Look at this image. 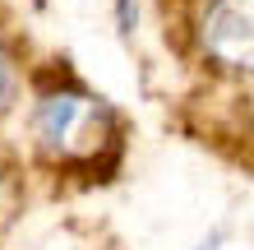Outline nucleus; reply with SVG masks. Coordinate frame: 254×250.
<instances>
[{
    "instance_id": "1",
    "label": "nucleus",
    "mask_w": 254,
    "mask_h": 250,
    "mask_svg": "<svg viewBox=\"0 0 254 250\" xmlns=\"http://www.w3.org/2000/svg\"><path fill=\"white\" fill-rule=\"evenodd\" d=\"M23 153L47 176L111 181L129 153V116L61 56L33 61L19 107Z\"/></svg>"
},
{
    "instance_id": "2",
    "label": "nucleus",
    "mask_w": 254,
    "mask_h": 250,
    "mask_svg": "<svg viewBox=\"0 0 254 250\" xmlns=\"http://www.w3.org/2000/svg\"><path fill=\"white\" fill-rule=\"evenodd\" d=\"M181 42L208 75L254 83V0H190Z\"/></svg>"
},
{
    "instance_id": "3",
    "label": "nucleus",
    "mask_w": 254,
    "mask_h": 250,
    "mask_svg": "<svg viewBox=\"0 0 254 250\" xmlns=\"http://www.w3.org/2000/svg\"><path fill=\"white\" fill-rule=\"evenodd\" d=\"M28 70H33V51H28L23 33L14 28L9 9L0 5V130H5L23 107V88H28Z\"/></svg>"
},
{
    "instance_id": "4",
    "label": "nucleus",
    "mask_w": 254,
    "mask_h": 250,
    "mask_svg": "<svg viewBox=\"0 0 254 250\" xmlns=\"http://www.w3.org/2000/svg\"><path fill=\"white\" fill-rule=\"evenodd\" d=\"M19 209H23V167L14 163V153L0 149V232L14 223Z\"/></svg>"
},
{
    "instance_id": "5",
    "label": "nucleus",
    "mask_w": 254,
    "mask_h": 250,
    "mask_svg": "<svg viewBox=\"0 0 254 250\" xmlns=\"http://www.w3.org/2000/svg\"><path fill=\"white\" fill-rule=\"evenodd\" d=\"M139 23H143V0H111V28L125 47H134Z\"/></svg>"
},
{
    "instance_id": "6",
    "label": "nucleus",
    "mask_w": 254,
    "mask_h": 250,
    "mask_svg": "<svg viewBox=\"0 0 254 250\" xmlns=\"http://www.w3.org/2000/svg\"><path fill=\"white\" fill-rule=\"evenodd\" d=\"M222 241H227V232H213V237H203L194 250H222Z\"/></svg>"
}]
</instances>
